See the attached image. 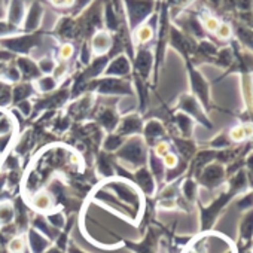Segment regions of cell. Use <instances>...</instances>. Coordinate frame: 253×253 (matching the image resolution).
I'll use <instances>...</instances> for the list:
<instances>
[{
	"instance_id": "obj_1",
	"label": "cell",
	"mask_w": 253,
	"mask_h": 253,
	"mask_svg": "<svg viewBox=\"0 0 253 253\" xmlns=\"http://www.w3.org/2000/svg\"><path fill=\"white\" fill-rule=\"evenodd\" d=\"M122 5L126 26L131 33L136 27H139L155 14V8H160L157 0H122Z\"/></svg>"
},
{
	"instance_id": "obj_2",
	"label": "cell",
	"mask_w": 253,
	"mask_h": 253,
	"mask_svg": "<svg viewBox=\"0 0 253 253\" xmlns=\"http://www.w3.org/2000/svg\"><path fill=\"white\" fill-rule=\"evenodd\" d=\"M42 32H32V33H20L15 36L0 39V46H3L6 51L12 54H29L33 48H36L42 41Z\"/></svg>"
},
{
	"instance_id": "obj_3",
	"label": "cell",
	"mask_w": 253,
	"mask_h": 253,
	"mask_svg": "<svg viewBox=\"0 0 253 253\" xmlns=\"http://www.w3.org/2000/svg\"><path fill=\"white\" fill-rule=\"evenodd\" d=\"M186 63H188V73H189L192 92L195 94V98L201 103V106L209 110L210 109V86L206 78L192 66L191 60H186Z\"/></svg>"
},
{
	"instance_id": "obj_4",
	"label": "cell",
	"mask_w": 253,
	"mask_h": 253,
	"mask_svg": "<svg viewBox=\"0 0 253 253\" xmlns=\"http://www.w3.org/2000/svg\"><path fill=\"white\" fill-rule=\"evenodd\" d=\"M179 107L183 113H186L188 116H191L192 119L198 121L200 124H203L207 128H211L213 124L209 121V118L204 113V109L201 107V103L194 97V95H183L179 101Z\"/></svg>"
},
{
	"instance_id": "obj_5",
	"label": "cell",
	"mask_w": 253,
	"mask_h": 253,
	"mask_svg": "<svg viewBox=\"0 0 253 253\" xmlns=\"http://www.w3.org/2000/svg\"><path fill=\"white\" fill-rule=\"evenodd\" d=\"M157 29H158V12L154 14L149 20H146L145 23H142L139 27H136L133 30V39L139 45L143 46L157 38Z\"/></svg>"
},
{
	"instance_id": "obj_6",
	"label": "cell",
	"mask_w": 253,
	"mask_h": 253,
	"mask_svg": "<svg viewBox=\"0 0 253 253\" xmlns=\"http://www.w3.org/2000/svg\"><path fill=\"white\" fill-rule=\"evenodd\" d=\"M43 14H45V8H43V5H42L41 2H38V0H35V2H32V5L27 8L26 17H24L23 26H21L23 33L38 32V29H39V27H41V24H42Z\"/></svg>"
},
{
	"instance_id": "obj_7",
	"label": "cell",
	"mask_w": 253,
	"mask_h": 253,
	"mask_svg": "<svg viewBox=\"0 0 253 253\" xmlns=\"http://www.w3.org/2000/svg\"><path fill=\"white\" fill-rule=\"evenodd\" d=\"M91 42H89V48H91V52L95 55V57H100V55H107L110 48H112V42H113V36L110 32L107 30H97L91 38Z\"/></svg>"
},
{
	"instance_id": "obj_8",
	"label": "cell",
	"mask_w": 253,
	"mask_h": 253,
	"mask_svg": "<svg viewBox=\"0 0 253 253\" xmlns=\"http://www.w3.org/2000/svg\"><path fill=\"white\" fill-rule=\"evenodd\" d=\"M225 177V169L220 163H210L207 164L201 173H200V179H201V183L209 186V188H214L217 185L222 183Z\"/></svg>"
},
{
	"instance_id": "obj_9",
	"label": "cell",
	"mask_w": 253,
	"mask_h": 253,
	"mask_svg": "<svg viewBox=\"0 0 253 253\" xmlns=\"http://www.w3.org/2000/svg\"><path fill=\"white\" fill-rule=\"evenodd\" d=\"M155 64V55L149 48H140L139 52L134 55V67L139 72V75L146 79Z\"/></svg>"
},
{
	"instance_id": "obj_10",
	"label": "cell",
	"mask_w": 253,
	"mask_h": 253,
	"mask_svg": "<svg viewBox=\"0 0 253 253\" xmlns=\"http://www.w3.org/2000/svg\"><path fill=\"white\" fill-rule=\"evenodd\" d=\"M119 157H122L124 160H128L134 164H142L145 161V157H146V151L143 148L142 140L134 139L133 142H130L119 152Z\"/></svg>"
},
{
	"instance_id": "obj_11",
	"label": "cell",
	"mask_w": 253,
	"mask_h": 253,
	"mask_svg": "<svg viewBox=\"0 0 253 253\" xmlns=\"http://www.w3.org/2000/svg\"><path fill=\"white\" fill-rule=\"evenodd\" d=\"M8 11H6V21H9L11 24L17 26L21 29L26 12H27V6L24 0H9V3L6 5Z\"/></svg>"
},
{
	"instance_id": "obj_12",
	"label": "cell",
	"mask_w": 253,
	"mask_h": 253,
	"mask_svg": "<svg viewBox=\"0 0 253 253\" xmlns=\"http://www.w3.org/2000/svg\"><path fill=\"white\" fill-rule=\"evenodd\" d=\"M130 70H131L130 60L124 54H119L112 58L110 64L104 69V73L107 76H124V75H128Z\"/></svg>"
},
{
	"instance_id": "obj_13",
	"label": "cell",
	"mask_w": 253,
	"mask_h": 253,
	"mask_svg": "<svg viewBox=\"0 0 253 253\" xmlns=\"http://www.w3.org/2000/svg\"><path fill=\"white\" fill-rule=\"evenodd\" d=\"M235 36H237V41L238 43L244 48V49H249L253 52V29L241 24V23H235V29L232 27Z\"/></svg>"
},
{
	"instance_id": "obj_14",
	"label": "cell",
	"mask_w": 253,
	"mask_h": 253,
	"mask_svg": "<svg viewBox=\"0 0 253 253\" xmlns=\"http://www.w3.org/2000/svg\"><path fill=\"white\" fill-rule=\"evenodd\" d=\"M17 64H18V69L21 70V73L24 75V78H27V79L39 78L41 70H39L38 64L33 60H30L27 57H20L17 60Z\"/></svg>"
},
{
	"instance_id": "obj_15",
	"label": "cell",
	"mask_w": 253,
	"mask_h": 253,
	"mask_svg": "<svg viewBox=\"0 0 253 253\" xmlns=\"http://www.w3.org/2000/svg\"><path fill=\"white\" fill-rule=\"evenodd\" d=\"M174 119H176V125H177L179 131L182 133V136L185 139H189L192 136V131H194V119L183 112L177 113L174 116Z\"/></svg>"
},
{
	"instance_id": "obj_16",
	"label": "cell",
	"mask_w": 253,
	"mask_h": 253,
	"mask_svg": "<svg viewBox=\"0 0 253 253\" xmlns=\"http://www.w3.org/2000/svg\"><path fill=\"white\" fill-rule=\"evenodd\" d=\"M142 130V122L137 116H128L125 118L121 125H119V136H128V134H134L137 131Z\"/></svg>"
},
{
	"instance_id": "obj_17",
	"label": "cell",
	"mask_w": 253,
	"mask_h": 253,
	"mask_svg": "<svg viewBox=\"0 0 253 253\" xmlns=\"http://www.w3.org/2000/svg\"><path fill=\"white\" fill-rule=\"evenodd\" d=\"M98 91L101 92H116V94H125V92H130V88L126 86V84L115 81V79H106L103 82L98 84Z\"/></svg>"
},
{
	"instance_id": "obj_18",
	"label": "cell",
	"mask_w": 253,
	"mask_h": 253,
	"mask_svg": "<svg viewBox=\"0 0 253 253\" xmlns=\"http://www.w3.org/2000/svg\"><path fill=\"white\" fill-rule=\"evenodd\" d=\"M214 63L223 69H231L234 64V49L231 46H225L219 49L214 57Z\"/></svg>"
},
{
	"instance_id": "obj_19",
	"label": "cell",
	"mask_w": 253,
	"mask_h": 253,
	"mask_svg": "<svg viewBox=\"0 0 253 253\" xmlns=\"http://www.w3.org/2000/svg\"><path fill=\"white\" fill-rule=\"evenodd\" d=\"M164 126L161 125V122L158 121H149L148 125L145 126V137L151 142L155 139H160L164 136Z\"/></svg>"
},
{
	"instance_id": "obj_20",
	"label": "cell",
	"mask_w": 253,
	"mask_h": 253,
	"mask_svg": "<svg viewBox=\"0 0 253 253\" xmlns=\"http://www.w3.org/2000/svg\"><path fill=\"white\" fill-rule=\"evenodd\" d=\"M252 235H253V210H250L241 222V237L249 241Z\"/></svg>"
},
{
	"instance_id": "obj_21",
	"label": "cell",
	"mask_w": 253,
	"mask_h": 253,
	"mask_svg": "<svg viewBox=\"0 0 253 253\" xmlns=\"http://www.w3.org/2000/svg\"><path fill=\"white\" fill-rule=\"evenodd\" d=\"M20 33H23V30L20 27L11 24L6 20H0V39L9 38V36H15V35H20Z\"/></svg>"
},
{
	"instance_id": "obj_22",
	"label": "cell",
	"mask_w": 253,
	"mask_h": 253,
	"mask_svg": "<svg viewBox=\"0 0 253 253\" xmlns=\"http://www.w3.org/2000/svg\"><path fill=\"white\" fill-rule=\"evenodd\" d=\"M176 143H177V149L182 154V157L185 160H191V157L195 152V145L191 140H188V139H182V140L176 139Z\"/></svg>"
},
{
	"instance_id": "obj_23",
	"label": "cell",
	"mask_w": 253,
	"mask_h": 253,
	"mask_svg": "<svg viewBox=\"0 0 253 253\" xmlns=\"http://www.w3.org/2000/svg\"><path fill=\"white\" fill-rule=\"evenodd\" d=\"M136 177H137V180L140 182L142 188H143L148 194H151V192L154 191V182H152V179H151V174L146 171V169H142V170L136 174Z\"/></svg>"
},
{
	"instance_id": "obj_24",
	"label": "cell",
	"mask_w": 253,
	"mask_h": 253,
	"mask_svg": "<svg viewBox=\"0 0 253 253\" xmlns=\"http://www.w3.org/2000/svg\"><path fill=\"white\" fill-rule=\"evenodd\" d=\"M214 35L220 39V41H229L234 36V30L232 26L229 23H220L217 30L214 32Z\"/></svg>"
},
{
	"instance_id": "obj_25",
	"label": "cell",
	"mask_w": 253,
	"mask_h": 253,
	"mask_svg": "<svg viewBox=\"0 0 253 253\" xmlns=\"http://www.w3.org/2000/svg\"><path fill=\"white\" fill-rule=\"evenodd\" d=\"M30 243H32V247L35 250V253H42L43 249L48 246V241L43 240L39 234H36L35 231L30 232Z\"/></svg>"
},
{
	"instance_id": "obj_26",
	"label": "cell",
	"mask_w": 253,
	"mask_h": 253,
	"mask_svg": "<svg viewBox=\"0 0 253 253\" xmlns=\"http://www.w3.org/2000/svg\"><path fill=\"white\" fill-rule=\"evenodd\" d=\"M231 140H229V136L226 133H220L217 134L213 140H211V148L213 149H225V148H229L231 146Z\"/></svg>"
},
{
	"instance_id": "obj_27",
	"label": "cell",
	"mask_w": 253,
	"mask_h": 253,
	"mask_svg": "<svg viewBox=\"0 0 253 253\" xmlns=\"http://www.w3.org/2000/svg\"><path fill=\"white\" fill-rule=\"evenodd\" d=\"M92 2H94V0H75L69 15H72V17H79V15H81Z\"/></svg>"
},
{
	"instance_id": "obj_28",
	"label": "cell",
	"mask_w": 253,
	"mask_h": 253,
	"mask_svg": "<svg viewBox=\"0 0 253 253\" xmlns=\"http://www.w3.org/2000/svg\"><path fill=\"white\" fill-rule=\"evenodd\" d=\"M100 122L106 126L107 130H113L116 125V115L112 110H104V113L100 116Z\"/></svg>"
},
{
	"instance_id": "obj_29",
	"label": "cell",
	"mask_w": 253,
	"mask_h": 253,
	"mask_svg": "<svg viewBox=\"0 0 253 253\" xmlns=\"http://www.w3.org/2000/svg\"><path fill=\"white\" fill-rule=\"evenodd\" d=\"M30 94H32L30 85H20V86H15V88H14V101L26 100Z\"/></svg>"
},
{
	"instance_id": "obj_30",
	"label": "cell",
	"mask_w": 253,
	"mask_h": 253,
	"mask_svg": "<svg viewBox=\"0 0 253 253\" xmlns=\"http://www.w3.org/2000/svg\"><path fill=\"white\" fill-rule=\"evenodd\" d=\"M183 194H185V197L189 201H192L195 198V195H197V185H195L194 180H191V179L185 180V183H183Z\"/></svg>"
},
{
	"instance_id": "obj_31",
	"label": "cell",
	"mask_w": 253,
	"mask_h": 253,
	"mask_svg": "<svg viewBox=\"0 0 253 253\" xmlns=\"http://www.w3.org/2000/svg\"><path fill=\"white\" fill-rule=\"evenodd\" d=\"M12 217H14V209L9 204H3L0 207V220H2V223L9 222Z\"/></svg>"
},
{
	"instance_id": "obj_32",
	"label": "cell",
	"mask_w": 253,
	"mask_h": 253,
	"mask_svg": "<svg viewBox=\"0 0 253 253\" xmlns=\"http://www.w3.org/2000/svg\"><path fill=\"white\" fill-rule=\"evenodd\" d=\"M73 2H75V0H49V3L54 8L63 9V11H69V12H70V9L73 6Z\"/></svg>"
},
{
	"instance_id": "obj_33",
	"label": "cell",
	"mask_w": 253,
	"mask_h": 253,
	"mask_svg": "<svg viewBox=\"0 0 253 253\" xmlns=\"http://www.w3.org/2000/svg\"><path fill=\"white\" fill-rule=\"evenodd\" d=\"M39 70L41 72H43V73H49V72H52L54 70V67H55V63H54V60L52 58H49V57H45V58H42L41 61H39Z\"/></svg>"
},
{
	"instance_id": "obj_34",
	"label": "cell",
	"mask_w": 253,
	"mask_h": 253,
	"mask_svg": "<svg viewBox=\"0 0 253 253\" xmlns=\"http://www.w3.org/2000/svg\"><path fill=\"white\" fill-rule=\"evenodd\" d=\"M121 143H122L121 136H113V134H110V136L106 139V142H104V148L109 149V151H115L116 148L121 146Z\"/></svg>"
},
{
	"instance_id": "obj_35",
	"label": "cell",
	"mask_w": 253,
	"mask_h": 253,
	"mask_svg": "<svg viewBox=\"0 0 253 253\" xmlns=\"http://www.w3.org/2000/svg\"><path fill=\"white\" fill-rule=\"evenodd\" d=\"M54 86H55L54 78L45 76V78H42V79L39 81V88H41L42 91H51V89H54Z\"/></svg>"
},
{
	"instance_id": "obj_36",
	"label": "cell",
	"mask_w": 253,
	"mask_h": 253,
	"mask_svg": "<svg viewBox=\"0 0 253 253\" xmlns=\"http://www.w3.org/2000/svg\"><path fill=\"white\" fill-rule=\"evenodd\" d=\"M20 107H21V112H23L24 115H29V113H30V106H29V103H23V104H20Z\"/></svg>"
},
{
	"instance_id": "obj_37",
	"label": "cell",
	"mask_w": 253,
	"mask_h": 253,
	"mask_svg": "<svg viewBox=\"0 0 253 253\" xmlns=\"http://www.w3.org/2000/svg\"><path fill=\"white\" fill-rule=\"evenodd\" d=\"M163 2H164L169 8H173V6L177 3V0H163Z\"/></svg>"
},
{
	"instance_id": "obj_38",
	"label": "cell",
	"mask_w": 253,
	"mask_h": 253,
	"mask_svg": "<svg viewBox=\"0 0 253 253\" xmlns=\"http://www.w3.org/2000/svg\"><path fill=\"white\" fill-rule=\"evenodd\" d=\"M207 2L211 3L213 8H219V5H220V0H207Z\"/></svg>"
},
{
	"instance_id": "obj_39",
	"label": "cell",
	"mask_w": 253,
	"mask_h": 253,
	"mask_svg": "<svg viewBox=\"0 0 253 253\" xmlns=\"http://www.w3.org/2000/svg\"><path fill=\"white\" fill-rule=\"evenodd\" d=\"M137 84H139V86H140V89H142V84H140V81H139ZM145 94H146V92H145ZM145 103H146V97H145V95H143V92H142V107H143V104H145Z\"/></svg>"
},
{
	"instance_id": "obj_40",
	"label": "cell",
	"mask_w": 253,
	"mask_h": 253,
	"mask_svg": "<svg viewBox=\"0 0 253 253\" xmlns=\"http://www.w3.org/2000/svg\"><path fill=\"white\" fill-rule=\"evenodd\" d=\"M2 2H3V6H6L9 3V0H2Z\"/></svg>"
},
{
	"instance_id": "obj_41",
	"label": "cell",
	"mask_w": 253,
	"mask_h": 253,
	"mask_svg": "<svg viewBox=\"0 0 253 253\" xmlns=\"http://www.w3.org/2000/svg\"><path fill=\"white\" fill-rule=\"evenodd\" d=\"M2 15H3V12H2V9H0V20H2Z\"/></svg>"
},
{
	"instance_id": "obj_42",
	"label": "cell",
	"mask_w": 253,
	"mask_h": 253,
	"mask_svg": "<svg viewBox=\"0 0 253 253\" xmlns=\"http://www.w3.org/2000/svg\"><path fill=\"white\" fill-rule=\"evenodd\" d=\"M161 2H163V0H157V3H158V5H160Z\"/></svg>"
}]
</instances>
